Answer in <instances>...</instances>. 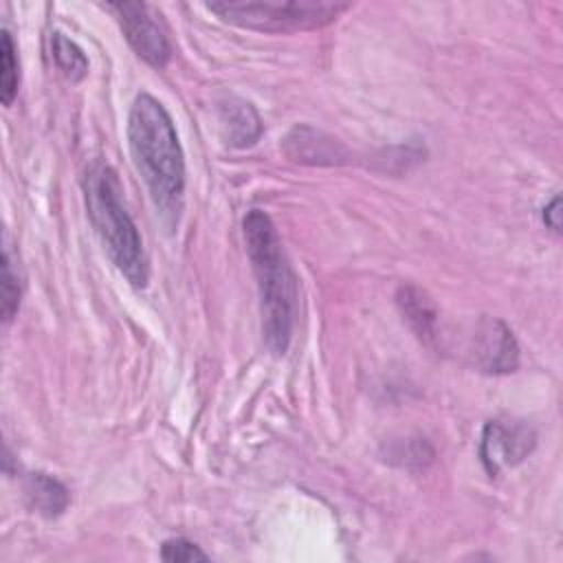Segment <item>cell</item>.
Returning a JSON list of instances; mask_svg holds the SVG:
<instances>
[{"instance_id":"obj_14","label":"cell","mask_w":563,"mask_h":563,"mask_svg":"<svg viewBox=\"0 0 563 563\" xmlns=\"http://www.w3.org/2000/svg\"><path fill=\"white\" fill-rule=\"evenodd\" d=\"M20 84V64L13 37L7 29L0 33V101L2 106H11Z\"/></svg>"},{"instance_id":"obj_4","label":"cell","mask_w":563,"mask_h":563,"mask_svg":"<svg viewBox=\"0 0 563 563\" xmlns=\"http://www.w3.org/2000/svg\"><path fill=\"white\" fill-rule=\"evenodd\" d=\"M220 20L262 33H295L321 29L350 9L345 2H209Z\"/></svg>"},{"instance_id":"obj_2","label":"cell","mask_w":563,"mask_h":563,"mask_svg":"<svg viewBox=\"0 0 563 563\" xmlns=\"http://www.w3.org/2000/svg\"><path fill=\"white\" fill-rule=\"evenodd\" d=\"M246 253L257 279L262 336L273 354H284L290 343L297 310V277L286 260L273 220L251 209L242 220Z\"/></svg>"},{"instance_id":"obj_9","label":"cell","mask_w":563,"mask_h":563,"mask_svg":"<svg viewBox=\"0 0 563 563\" xmlns=\"http://www.w3.org/2000/svg\"><path fill=\"white\" fill-rule=\"evenodd\" d=\"M218 121L222 130V139L233 147H249L262 134V119L257 110L240 99V97H224L216 103Z\"/></svg>"},{"instance_id":"obj_15","label":"cell","mask_w":563,"mask_h":563,"mask_svg":"<svg viewBox=\"0 0 563 563\" xmlns=\"http://www.w3.org/2000/svg\"><path fill=\"white\" fill-rule=\"evenodd\" d=\"M20 297H22V286H20V275L13 266V257L9 246H4L2 255V319L9 323L18 308H20Z\"/></svg>"},{"instance_id":"obj_13","label":"cell","mask_w":563,"mask_h":563,"mask_svg":"<svg viewBox=\"0 0 563 563\" xmlns=\"http://www.w3.org/2000/svg\"><path fill=\"white\" fill-rule=\"evenodd\" d=\"M433 449L424 438L394 440L385 449V460L400 468H424L433 460Z\"/></svg>"},{"instance_id":"obj_16","label":"cell","mask_w":563,"mask_h":563,"mask_svg":"<svg viewBox=\"0 0 563 563\" xmlns=\"http://www.w3.org/2000/svg\"><path fill=\"white\" fill-rule=\"evenodd\" d=\"M161 559L169 563H191V561H209V556L191 541L176 537L167 539L161 545Z\"/></svg>"},{"instance_id":"obj_5","label":"cell","mask_w":563,"mask_h":563,"mask_svg":"<svg viewBox=\"0 0 563 563\" xmlns=\"http://www.w3.org/2000/svg\"><path fill=\"white\" fill-rule=\"evenodd\" d=\"M468 363L484 374H510L519 365V345L512 330L497 317H479L466 339Z\"/></svg>"},{"instance_id":"obj_7","label":"cell","mask_w":563,"mask_h":563,"mask_svg":"<svg viewBox=\"0 0 563 563\" xmlns=\"http://www.w3.org/2000/svg\"><path fill=\"white\" fill-rule=\"evenodd\" d=\"M108 9L117 15L128 44L141 59L154 68H163L169 62L172 46L167 35L145 2H110Z\"/></svg>"},{"instance_id":"obj_17","label":"cell","mask_w":563,"mask_h":563,"mask_svg":"<svg viewBox=\"0 0 563 563\" xmlns=\"http://www.w3.org/2000/svg\"><path fill=\"white\" fill-rule=\"evenodd\" d=\"M543 222L550 227L554 233H561V196H554L545 207H543Z\"/></svg>"},{"instance_id":"obj_1","label":"cell","mask_w":563,"mask_h":563,"mask_svg":"<svg viewBox=\"0 0 563 563\" xmlns=\"http://www.w3.org/2000/svg\"><path fill=\"white\" fill-rule=\"evenodd\" d=\"M128 141L156 213L174 229L183 211L185 154L169 112L147 92L139 95L130 108Z\"/></svg>"},{"instance_id":"obj_8","label":"cell","mask_w":563,"mask_h":563,"mask_svg":"<svg viewBox=\"0 0 563 563\" xmlns=\"http://www.w3.org/2000/svg\"><path fill=\"white\" fill-rule=\"evenodd\" d=\"M282 147L290 161L306 165H339L345 163L350 156L347 147L341 141L306 123L295 125L282 141Z\"/></svg>"},{"instance_id":"obj_12","label":"cell","mask_w":563,"mask_h":563,"mask_svg":"<svg viewBox=\"0 0 563 563\" xmlns=\"http://www.w3.org/2000/svg\"><path fill=\"white\" fill-rule=\"evenodd\" d=\"M51 53L57 70L68 81H81L88 75V57L77 42L66 37L62 31L51 35Z\"/></svg>"},{"instance_id":"obj_10","label":"cell","mask_w":563,"mask_h":563,"mask_svg":"<svg viewBox=\"0 0 563 563\" xmlns=\"http://www.w3.org/2000/svg\"><path fill=\"white\" fill-rule=\"evenodd\" d=\"M396 303L416 336L427 345H435L440 323V310L435 301L422 288L405 284L396 292Z\"/></svg>"},{"instance_id":"obj_11","label":"cell","mask_w":563,"mask_h":563,"mask_svg":"<svg viewBox=\"0 0 563 563\" xmlns=\"http://www.w3.org/2000/svg\"><path fill=\"white\" fill-rule=\"evenodd\" d=\"M24 497H26L29 506L46 519L59 517L68 508V501H70L66 486L59 479H55L53 475L42 473V471L31 473L26 477Z\"/></svg>"},{"instance_id":"obj_3","label":"cell","mask_w":563,"mask_h":563,"mask_svg":"<svg viewBox=\"0 0 563 563\" xmlns=\"http://www.w3.org/2000/svg\"><path fill=\"white\" fill-rule=\"evenodd\" d=\"M81 185L88 218L108 257L134 288H145L150 264L139 229L123 205V187L117 172L106 163H92Z\"/></svg>"},{"instance_id":"obj_6","label":"cell","mask_w":563,"mask_h":563,"mask_svg":"<svg viewBox=\"0 0 563 563\" xmlns=\"http://www.w3.org/2000/svg\"><path fill=\"white\" fill-rule=\"evenodd\" d=\"M537 444V433L521 420H488L479 440V457L488 475L523 462Z\"/></svg>"}]
</instances>
